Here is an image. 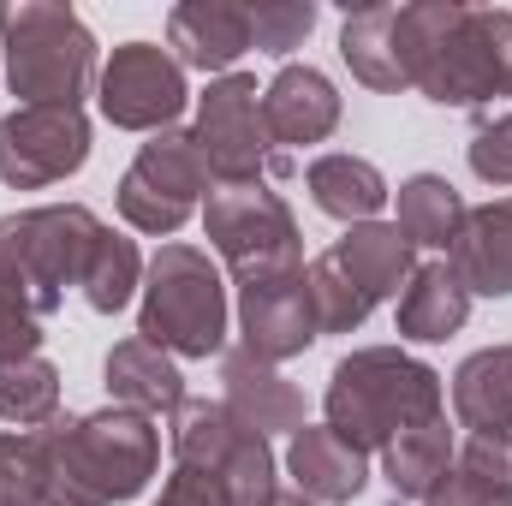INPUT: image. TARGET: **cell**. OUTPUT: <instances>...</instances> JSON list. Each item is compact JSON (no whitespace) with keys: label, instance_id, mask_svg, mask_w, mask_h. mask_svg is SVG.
Masks as SVG:
<instances>
[{"label":"cell","instance_id":"484cf974","mask_svg":"<svg viewBox=\"0 0 512 506\" xmlns=\"http://www.w3.org/2000/svg\"><path fill=\"white\" fill-rule=\"evenodd\" d=\"M393 12H399V6H358V12H346V24H340V60H346V72H352L364 90H376V96L411 90V84H405V66H399V48H393Z\"/></svg>","mask_w":512,"mask_h":506},{"label":"cell","instance_id":"8992f818","mask_svg":"<svg viewBox=\"0 0 512 506\" xmlns=\"http://www.w3.org/2000/svg\"><path fill=\"white\" fill-rule=\"evenodd\" d=\"M102 227L108 221L90 203H36L0 215V286L48 322L66 304V286H78Z\"/></svg>","mask_w":512,"mask_h":506},{"label":"cell","instance_id":"83f0119b","mask_svg":"<svg viewBox=\"0 0 512 506\" xmlns=\"http://www.w3.org/2000/svg\"><path fill=\"white\" fill-rule=\"evenodd\" d=\"M60 417V370L36 358H0V423L6 429H48Z\"/></svg>","mask_w":512,"mask_h":506},{"label":"cell","instance_id":"6da1fadb","mask_svg":"<svg viewBox=\"0 0 512 506\" xmlns=\"http://www.w3.org/2000/svg\"><path fill=\"white\" fill-rule=\"evenodd\" d=\"M405 84L441 108L512 102V12L465 0H411L393 12Z\"/></svg>","mask_w":512,"mask_h":506},{"label":"cell","instance_id":"1f68e13d","mask_svg":"<svg viewBox=\"0 0 512 506\" xmlns=\"http://www.w3.org/2000/svg\"><path fill=\"white\" fill-rule=\"evenodd\" d=\"M465 161H471V173H477L483 185L512 191V108H501V114H483V120H477L471 143H465Z\"/></svg>","mask_w":512,"mask_h":506},{"label":"cell","instance_id":"9a60e30c","mask_svg":"<svg viewBox=\"0 0 512 506\" xmlns=\"http://www.w3.org/2000/svg\"><path fill=\"white\" fill-rule=\"evenodd\" d=\"M167 54L185 72L227 78L251 54V6L245 0H179L167 12Z\"/></svg>","mask_w":512,"mask_h":506},{"label":"cell","instance_id":"f1b7e54d","mask_svg":"<svg viewBox=\"0 0 512 506\" xmlns=\"http://www.w3.org/2000/svg\"><path fill=\"white\" fill-rule=\"evenodd\" d=\"M304 286H310V310H316V334H358L370 322V292L334 262V251L304 262Z\"/></svg>","mask_w":512,"mask_h":506},{"label":"cell","instance_id":"e575fe53","mask_svg":"<svg viewBox=\"0 0 512 506\" xmlns=\"http://www.w3.org/2000/svg\"><path fill=\"white\" fill-rule=\"evenodd\" d=\"M155 506H233V501H227V489H221L215 477L173 465V471H167V483H161V501H155Z\"/></svg>","mask_w":512,"mask_h":506},{"label":"cell","instance_id":"3957f363","mask_svg":"<svg viewBox=\"0 0 512 506\" xmlns=\"http://www.w3.org/2000/svg\"><path fill=\"white\" fill-rule=\"evenodd\" d=\"M429 417H447V376L405 346H358L328 370L322 423L370 459Z\"/></svg>","mask_w":512,"mask_h":506},{"label":"cell","instance_id":"e0dca14e","mask_svg":"<svg viewBox=\"0 0 512 506\" xmlns=\"http://www.w3.org/2000/svg\"><path fill=\"white\" fill-rule=\"evenodd\" d=\"M280 465H286L292 489L316 506L358 501V495L370 489V477H376V471H370V453H358L352 441H340L328 423H304L298 435H286Z\"/></svg>","mask_w":512,"mask_h":506},{"label":"cell","instance_id":"ffe728a7","mask_svg":"<svg viewBox=\"0 0 512 506\" xmlns=\"http://www.w3.org/2000/svg\"><path fill=\"white\" fill-rule=\"evenodd\" d=\"M447 268L465 280L471 298H512V197H489L465 215Z\"/></svg>","mask_w":512,"mask_h":506},{"label":"cell","instance_id":"4316f807","mask_svg":"<svg viewBox=\"0 0 512 506\" xmlns=\"http://www.w3.org/2000/svg\"><path fill=\"white\" fill-rule=\"evenodd\" d=\"M143 268H149V262L137 251V239L102 227L96 245H90V256H84L78 292H84V304H90L96 316H120L126 304H137V292H143Z\"/></svg>","mask_w":512,"mask_h":506},{"label":"cell","instance_id":"9c48e42d","mask_svg":"<svg viewBox=\"0 0 512 506\" xmlns=\"http://www.w3.org/2000/svg\"><path fill=\"white\" fill-rule=\"evenodd\" d=\"M203 239L209 256L227 268V280H256V274H286L304 268V233L286 197L256 179V185H215L203 203Z\"/></svg>","mask_w":512,"mask_h":506},{"label":"cell","instance_id":"d4e9b609","mask_svg":"<svg viewBox=\"0 0 512 506\" xmlns=\"http://www.w3.org/2000/svg\"><path fill=\"white\" fill-rule=\"evenodd\" d=\"M465 215H471V203L459 197V185L447 173H411L393 191V227L411 239V251L447 256L453 239H459V227H465Z\"/></svg>","mask_w":512,"mask_h":506},{"label":"cell","instance_id":"30bf717a","mask_svg":"<svg viewBox=\"0 0 512 506\" xmlns=\"http://www.w3.org/2000/svg\"><path fill=\"white\" fill-rule=\"evenodd\" d=\"M191 137L215 185H256V179L286 173V155L274 149V137L262 126V90L251 72L209 78L191 114Z\"/></svg>","mask_w":512,"mask_h":506},{"label":"cell","instance_id":"44dd1931","mask_svg":"<svg viewBox=\"0 0 512 506\" xmlns=\"http://www.w3.org/2000/svg\"><path fill=\"white\" fill-rule=\"evenodd\" d=\"M102 387H108V405H126L143 417H173L185 405V376H179V358H167L161 346H149L143 334L120 340L108 358H102Z\"/></svg>","mask_w":512,"mask_h":506},{"label":"cell","instance_id":"836d02e7","mask_svg":"<svg viewBox=\"0 0 512 506\" xmlns=\"http://www.w3.org/2000/svg\"><path fill=\"white\" fill-rule=\"evenodd\" d=\"M42 316L36 310H24L6 286H0V358H36L42 352Z\"/></svg>","mask_w":512,"mask_h":506},{"label":"cell","instance_id":"ac0fdd59","mask_svg":"<svg viewBox=\"0 0 512 506\" xmlns=\"http://www.w3.org/2000/svg\"><path fill=\"white\" fill-rule=\"evenodd\" d=\"M471 292H465V280L447 268V256H429V262H417V274L405 280V292L393 298V322H399V340H411V346H441V340H453L465 322H471Z\"/></svg>","mask_w":512,"mask_h":506},{"label":"cell","instance_id":"f546056e","mask_svg":"<svg viewBox=\"0 0 512 506\" xmlns=\"http://www.w3.org/2000/svg\"><path fill=\"white\" fill-rule=\"evenodd\" d=\"M316 18H322L316 0H256L251 6V48L268 54V60H280V66H292V54L310 42Z\"/></svg>","mask_w":512,"mask_h":506},{"label":"cell","instance_id":"5b68a950","mask_svg":"<svg viewBox=\"0 0 512 506\" xmlns=\"http://www.w3.org/2000/svg\"><path fill=\"white\" fill-rule=\"evenodd\" d=\"M137 334L149 346H161L179 364H203L227 352L233 334V298H227V274L203 245L167 239L143 268V292H137Z\"/></svg>","mask_w":512,"mask_h":506},{"label":"cell","instance_id":"7c38bea8","mask_svg":"<svg viewBox=\"0 0 512 506\" xmlns=\"http://www.w3.org/2000/svg\"><path fill=\"white\" fill-rule=\"evenodd\" d=\"M90 161V114L84 108H12L0 114V185L48 191L84 173Z\"/></svg>","mask_w":512,"mask_h":506},{"label":"cell","instance_id":"7402d4cb","mask_svg":"<svg viewBox=\"0 0 512 506\" xmlns=\"http://www.w3.org/2000/svg\"><path fill=\"white\" fill-rule=\"evenodd\" d=\"M376 459H382V483H387V495H393V506L399 501L423 506L447 477H453V459H459L453 423H447V417H429V423L393 435Z\"/></svg>","mask_w":512,"mask_h":506},{"label":"cell","instance_id":"8fae6325","mask_svg":"<svg viewBox=\"0 0 512 506\" xmlns=\"http://www.w3.org/2000/svg\"><path fill=\"white\" fill-rule=\"evenodd\" d=\"M191 72L161 48V42H120L108 60H102V78H96V108L114 131H137V137H155V131H173L191 108Z\"/></svg>","mask_w":512,"mask_h":506},{"label":"cell","instance_id":"52a82bcc","mask_svg":"<svg viewBox=\"0 0 512 506\" xmlns=\"http://www.w3.org/2000/svg\"><path fill=\"white\" fill-rule=\"evenodd\" d=\"M167 447H173V465L215 477L233 506H268L280 495L274 441L245 429L221 399H191L185 393V405L167 417Z\"/></svg>","mask_w":512,"mask_h":506},{"label":"cell","instance_id":"ba28073f","mask_svg":"<svg viewBox=\"0 0 512 506\" xmlns=\"http://www.w3.org/2000/svg\"><path fill=\"white\" fill-rule=\"evenodd\" d=\"M209 191H215V179H209V167L197 155L191 126H173V131H155V137L137 143L131 167L114 185V209H120V221L131 233L167 245L191 215H203Z\"/></svg>","mask_w":512,"mask_h":506},{"label":"cell","instance_id":"cb8c5ba5","mask_svg":"<svg viewBox=\"0 0 512 506\" xmlns=\"http://www.w3.org/2000/svg\"><path fill=\"white\" fill-rule=\"evenodd\" d=\"M334 262L370 292V304H393L405 292V280L417 274V251L393 221H358L334 239Z\"/></svg>","mask_w":512,"mask_h":506},{"label":"cell","instance_id":"d590c367","mask_svg":"<svg viewBox=\"0 0 512 506\" xmlns=\"http://www.w3.org/2000/svg\"><path fill=\"white\" fill-rule=\"evenodd\" d=\"M423 506H512V495H495V489H483V483H471V477L453 471Z\"/></svg>","mask_w":512,"mask_h":506},{"label":"cell","instance_id":"7a4b0ae2","mask_svg":"<svg viewBox=\"0 0 512 506\" xmlns=\"http://www.w3.org/2000/svg\"><path fill=\"white\" fill-rule=\"evenodd\" d=\"M42 435L48 506H126L161 471V429L155 417L102 405L78 417H54Z\"/></svg>","mask_w":512,"mask_h":506},{"label":"cell","instance_id":"603a6c76","mask_svg":"<svg viewBox=\"0 0 512 506\" xmlns=\"http://www.w3.org/2000/svg\"><path fill=\"white\" fill-rule=\"evenodd\" d=\"M447 405H453V423L465 435H501V429H512V340L471 352L453 370V381H447Z\"/></svg>","mask_w":512,"mask_h":506},{"label":"cell","instance_id":"8d00e7d4","mask_svg":"<svg viewBox=\"0 0 512 506\" xmlns=\"http://www.w3.org/2000/svg\"><path fill=\"white\" fill-rule=\"evenodd\" d=\"M268 506H316V501H304L298 489H280V495H274V501H268Z\"/></svg>","mask_w":512,"mask_h":506},{"label":"cell","instance_id":"d6986e66","mask_svg":"<svg viewBox=\"0 0 512 506\" xmlns=\"http://www.w3.org/2000/svg\"><path fill=\"white\" fill-rule=\"evenodd\" d=\"M304 191L310 203L340 221V227H358V221H382V209L393 203V185L370 155H352V149H328V155H310L304 167Z\"/></svg>","mask_w":512,"mask_h":506},{"label":"cell","instance_id":"4fadbf2b","mask_svg":"<svg viewBox=\"0 0 512 506\" xmlns=\"http://www.w3.org/2000/svg\"><path fill=\"white\" fill-rule=\"evenodd\" d=\"M233 322H239V346L262 364H292L304 358L322 334H316V310H310V286L304 268L286 274H256L233 286Z\"/></svg>","mask_w":512,"mask_h":506},{"label":"cell","instance_id":"277c9868","mask_svg":"<svg viewBox=\"0 0 512 506\" xmlns=\"http://www.w3.org/2000/svg\"><path fill=\"white\" fill-rule=\"evenodd\" d=\"M0 54L18 108H84L96 96L102 48L60 0H0Z\"/></svg>","mask_w":512,"mask_h":506},{"label":"cell","instance_id":"2e32d148","mask_svg":"<svg viewBox=\"0 0 512 506\" xmlns=\"http://www.w3.org/2000/svg\"><path fill=\"white\" fill-rule=\"evenodd\" d=\"M221 405L256 429V435H298L310 417H304V387L298 381H286L280 364H262L251 358L245 346H227L221 352Z\"/></svg>","mask_w":512,"mask_h":506},{"label":"cell","instance_id":"4dcf8cb0","mask_svg":"<svg viewBox=\"0 0 512 506\" xmlns=\"http://www.w3.org/2000/svg\"><path fill=\"white\" fill-rule=\"evenodd\" d=\"M0 506H48V471H42L36 429H0Z\"/></svg>","mask_w":512,"mask_h":506},{"label":"cell","instance_id":"5bb4252c","mask_svg":"<svg viewBox=\"0 0 512 506\" xmlns=\"http://www.w3.org/2000/svg\"><path fill=\"white\" fill-rule=\"evenodd\" d=\"M340 114H346V102H340L334 78L322 66H310V60H292L262 84V126H268L280 155L328 143L340 131Z\"/></svg>","mask_w":512,"mask_h":506},{"label":"cell","instance_id":"d6a6232c","mask_svg":"<svg viewBox=\"0 0 512 506\" xmlns=\"http://www.w3.org/2000/svg\"><path fill=\"white\" fill-rule=\"evenodd\" d=\"M453 471L483 483V489H495V495H512V429H501V435H465Z\"/></svg>","mask_w":512,"mask_h":506}]
</instances>
